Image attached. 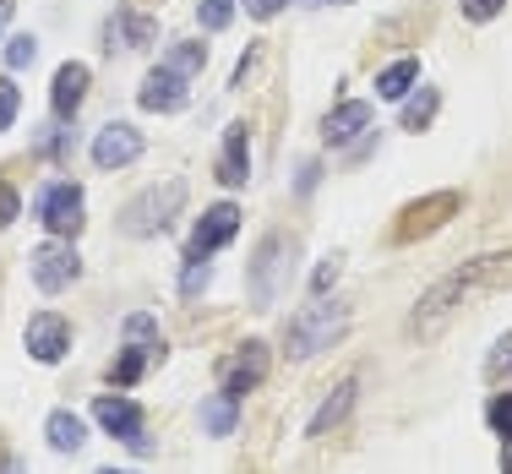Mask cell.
<instances>
[{
  "label": "cell",
  "mask_w": 512,
  "mask_h": 474,
  "mask_svg": "<svg viewBox=\"0 0 512 474\" xmlns=\"http://www.w3.org/2000/svg\"><path fill=\"white\" fill-rule=\"evenodd\" d=\"M99 474H131V469H99Z\"/></svg>",
  "instance_id": "f35d334b"
},
{
  "label": "cell",
  "mask_w": 512,
  "mask_h": 474,
  "mask_svg": "<svg viewBox=\"0 0 512 474\" xmlns=\"http://www.w3.org/2000/svg\"><path fill=\"white\" fill-rule=\"evenodd\" d=\"M93 420H99L115 442H126L131 453H148V436H142V409L131 404V398H109L104 393L99 404H93Z\"/></svg>",
  "instance_id": "5b68a950"
},
{
  "label": "cell",
  "mask_w": 512,
  "mask_h": 474,
  "mask_svg": "<svg viewBox=\"0 0 512 474\" xmlns=\"http://www.w3.org/2000/svg\"><path fill=\"white\" fill-rule=\"evenodd\" d=\"M267 376V349L262 344H240V355L235 360H224V371H218V393H229V398H246L256 382Z\"/></svg>",
  "instance_id": "30bf717a"
},
{
  "label": "cell",
  "mask_w": 512,
  "mask_h": 474,
  "mask_svg": "<svg viewBox=\"0 0 512 474\" xmlns=\"http://www.w3.org/2000/svg\"><path fill=\"white\" fill-rule=\"evenodd\" d=\"M186 82H191V77H180V71L158 66V71H148V82H142L137 104L153 109V115H175V109L186 104Z\"/></svg>",
  "instance_id": "7c38bea8"
},
{
  "label": "cell",
  "mask_w": 512,
  "mask_h": 474,
  "mask_svg": "<svg viewBox=\"0 0 512 474\" xmlns=\"http://www.w3.org/2000/svg\"><path fill=\"white\" fill-rule=\"evenodd\" d=\"M109 39L126 44V50H148L158 39V22L153 17H137V11H115V28H109Z\"/></svg>",
  "instance_id": "e0dca14e"
},
{
  "label": "cell",
  "mask_w": 512,
  "mask_h": 474,
  "mask_svg": "<svg viewBox=\"0 0 512 474\" xmlns=\"http://www.w3.org/2000/svg\"><path fill=\"white\" fill-rule=\"evenodd\" d=\"M22 213V202H17V191H11L6 186V180H0V229H6L11 224V218H17Z\"/></svg>",
  "instance_id": "836d02e7"
},
{
  "label": "cell",
  "mask_w": 512,
  "mask_h": 474,
  "mask_svg": "<svg viewBox=\"0 0 512 474\" xmlns=\"http://www.w3.org/2000/svg\"><path fill=\"white\" fill-rule=\"evenodd\" d=\"M207 278H213V267H207L202 257H191V262H186V273H180V295H202Z\"/></svg>",
  "instance_id": "f1b7e54d"
},
{
  "label": "cell",
  "mask_w": 512,
  "mask_h": 474,
  "mask_svg": "<svg viewBox=\"0 0 512 474\" xmlns=\"http://www.w3.org/2000/svg\"><path fill=\"white\" fill-rule=\"evenodd\" d=\"M148 355H164V349H142V344H131L126 355L115 360V371H109V376H115V387H131V382H137L142 366H148Z\"/></svg>",
  "instance_id": "7402d4cb"
},
{
  "label": "cell",
  "mask_w": 512,
  "mask_h": 474,
  "mask_svg": "<svg viewBox=\"0 0 512 474\" xmlns=\"http://www.w3.org/2000/svg\"><path fill=\"white\" fill-rule=\"evenodd\" d=\"M39 218L55 229V235H77L82 229V186H71V180L44 186L39 191Z\"/></svg>",
  "instance_id": "ba28073f"
},
{
  "label": "cell",
  "mask_w": 512,
  "mask_h": 474,
  "mask_svg": "<svg viewBox=\"0 0 512 474\" xmlns=\"http://www.w3.org/2000/svg\"><path fill=\"white\" fill-rule=\"evenodd\" d=\"M485 376H491L496 387H502V382H512V333H507L502 344L491 349V360H485Z\"/></svg>",
  "instance_id": "4316f807"
},
{
  "label": "cell",
  "mask_w": 512,
  "mask_h": 474,
  "mask_svg": "<svg viewBox=\"0 0 512 474\" xmlns=\"http://www.w3.org/2000/svg\"><path fill=\"white\" fill-rule=\"evenodd\" d=\"M246 11L256 22H267V17H278V11H284V0H246Z\"/></svg>",
  "instance_id": "e575fe53"
},
{
  "label": "cell",
  "mask_w": 512,
  "mask_h": 474,
  "mask_svg": "<svg viewBox=\"0 0 512 474\" xmlns=\"http://www.w3.org/2000/svg\"><path fill=\"white\" fill-rule=\"evenodd\" d=\"M355 393H360L355 382H344V387H338V393H333V398H327V404H322V409H316V415H311L306 436H327V431H333V425L349 415V404H355Z\"/></svg>",
  "instance_id": "d6986e66"
},
{
  "label": "cell",
  "mask_w": 512,
  "mask_h": 474,
  "mask_svg": "<svg viewBox=\"0 0 512 474\" xmlns=\"http://www.w3.org/2000/svg\"><path fill=\"white\" fill-rule=\"evenodd\" d=\"M126 344H142V349H164V344H158V322H153L148 311L126 316Z\"/></svg>",
  "instance_id": "484cf974"
},
{
  "label": "cell",
  "mask_w": 512,
  "mask_h": 474,
  "mask_svg": "<svg viewBox=\"0 0 512 474\" xmlns=\"http://www.w3.org/2000/svg\"><path fill=\"white\" fill-rule=\"evenodd\" d=\"M186 208V180H164V186H148L137 202H126V213H120V229L126 235H164L169 218Z\"/></svg>",
  "instance_id": "7a4b0ae2"
},
{
  "label": "cell",
  "mask_w": 512,
  "mask_h": 474,
  "mask_svg": "<svg viewBox=\"0 0 512 474\" xmlns=\"http://www.w3.org/2000/svg\"><path fill=\"white\" fill-rule=\"evenodd\" d=\"M414 82H420V66H414V60H393V66L376 77V93H382V99H404Z\"/></svg>",
  "instance_id": "44dd1931"
},
{
  "label": "cell",
  "mask_w": 512,
  "mask_h": 474,
  "mask_svg": "<svg viewBox=\"0 0 512 474\" xmlns=\"http://www.w3.org/2000/svg\"><path fill=\"white\" fill-rule=\"evenodd\" d=\"M33 55H39V44H33L28 33H17V39L6 44V66H11V71H17V66H28Z\"/></svg>",
  "instance_id": "f546056e"
},
{
  "label": "cell",
  "mask_w": 512,
  "mask_h": 474,
  "mask_svg": "<svg viewBox=\"0 0 512 474\" xmlns=\"http://www.w3.org/2000/svg\"><path fill=\"white\" fill-rule=\"evenodd\" d=\"M169 71H180V77H197V71L207 66V44H175V50L164 55Z\"/></svg>",
  "instance_id": "cb8c5ba5"
},
{
  "label": "cell",
  "mask_w": 512,
  "mask_h": 474,
  "mask_svg": "<svg viewBox=\"0 0 512 474\" xmlns=\"http://www.w3.org/2000/svg\"><path fill=\"white\" fill-rule=\"evenodd\" d=\"M284 273H289V240L284 235L262 240V251H256V262H251V300L256 306H273Z\"/></svg>",
  "instance_id": "277c9868"
},
{
  "label": "cell",
  "mask_w": 512,
  "mask_h": 474,
  "mask_svg": "<svg viewBox=\"0 0 512 474\" xmlns=\"http://www.w3.org/2000/svg\"><path fill=\"white\" fill-rule=\"evenodd\" d=\"M502 474H512V442H507V453H502Z\"/></svg>",
  "instance_id": "74e56055"
},
{
  "label": "cell",
  "mask_w": 512,
  "mask_h": 474,
  "mask_svg": "<svg viewBox=\"0 0 512 474\" xmlns=\"http://www.w3.org/2000/svg\"><path fill=\"white\" fill-rule=\"evenodd\" d=\"M316 175H322V164H306V169H300V197H306V191H316Z\"/></svg>",
  "instance_id": "d590c367"
},
{
  "label": "cell",
  "mask_w": 512,
  "mask_h": 474,
  "mask_svg": "<svg viewBox=\"0 0 512 474\" xmlns=\"http://www.w3.org/2000/svg\"><path fill=\"white\" fill-rule=\"evenodd\" d=\"M82 93H88V66H77V60H66V66L55 71V88H50V104L60 120H71L82 109Z\"/></svg>",
  "instance_id": "9a60e30c"
},
{
  "label": "cell",
  "mask_w": 512,
  "mask_h": 474,
  "mask_svg": "<svg viewBox=\"0 0 512 474\" xmlns=\"http://www.w3.org/2000/svg\"><path fill=\"white\" fill-rule=\"evenodd\" d=\"M44 436H50L55 453H77V447L88 442V431H82V420L71 415V409H55V415L44 420Z\"/></svg>",
  "instance_id": "ac0fdd59"
},
{
  "label": "cell",
  "mask_w": 512,
  "mask_h": 474,
  "mask_svg": "<svg viewBox=\"0 0 512 474\" xmlns=\"http://www.w3.org/2000/svg\"><path fill=\"white\" fill-rule=\"evenodd\" d=\"M453 213H458V191H436V197L409 202V208L398 213V229H393V235H398V240H420V235H431V229H442Z\"/></svg>",
  "instance_id": "8992f818"
},
{
  "label": "cell",
  "mask_w": 512,
  "mask_h": 474,
  "mask_svg": "<svg viewBox=\"0 0 512 474\" xmlns=\"http://www.w3.org/2000/svg\"><path fill=\"white\" fill-rule=\"evenodd\" d=\"M365 126H371V104H365V99H349V104H338L333 115L322 120V137L333 142V148H349V142H355Z\"/></svg>",
  "instance_id": "5bb4252c"
},
{
  "label": "cell",
  "mask_w": 512,
  "mask_h": 474,
  "mask_svg": "<svg viewBox=\"0 0 512 474\" xmlns=\"http://www.w3.org/2000/svg\"><path fill=\"white\" fill-rule=\"evenodd\" d=\"M338 267H344L338 257H322V267H316V273H311V295H327V289L338 284Z\"/></svg>",
  "instance_id": "4dcf8cb0"
},
{
  "label": "cell",
  "mask_w": 512,
  "mask_h": 474,
  "mask_svg": "<svg viewBox=\"0 0 512 474\" xmlns=\"http://www.w3.org/2000/svg\"><path fill=\"white\" fill-rule=\"evenodd\" d=\"M436 104H442V93H436V88H420V99L404 104V131H425V126H431Z\"/></svg>",
  "instance_id": "603a6c76"
},
{
  "label": "cell",
  "mask_w": 512,
  "mask_h": 474,
  "mask_svg": "<svg viewBox=\"0 0 512 474\" xmlns=\"http://www.w3.org/2000/svg\"><path fill=\"white\" fill-rule=\"evenodd\" d=\"M131 158H142V131L137 126L115 120V126H104L99 137H93V164L99 169H120V164H131Z\"/></svg>",
  "instance_id": "8fae6325"
},
{
  "label": "cell",
  "mask_w": 512,
  "mask_h": 474,
  "mask_svg": "<svg viewBox=\"0 0 512 474\" xmlns=\"http://www.w3.org/2000/svg\"><path fill=\"white\" fill-rule=\"evenodd\" d=\"M17 104H22V99H17V88H11L6 77H0V131H6L11 120H17Z\"/></svg>",
  "instance_id": "d6a6232c"
},
{
  "label": "cell",
  "mask_w": 512,
  "mask_h": 474,
  "mask_svg": "<svg viewBox=\"0 0 512 474\" xmlns=\"http://www.w3.org/2000/svg\"><path fill=\"white\" fill-rule=\"evenodd\" d=\"M6 22H11V0H0V28H6Z\"/></svg>",
  "instance_id": "8d00e7d4"
},
{
  "label": "cell",
  "mask_w": 512,
  "mask_h": 474,
  "mask_svg": "<svg viewBox=\"0 0 512 474\" xmlns=\"http://www.w3.org/2000/svg\"><path fill=\"white\" fill-rule=\"evenodd\" d=\"M502 6H507V0H463V17H469V22H491Z\"/></svg>",
  "instance_id": "1f68e13d"
},
{
  "label": "cell",
  "mask_w": 512,
  "mask_h": 474,
  "mask_svg": "<svg viewBox=\"0 0 512 474\" xmlns=\"http://www.w3.org/2000/svg\"><path fill=\"white\" fill-rule=\"evenodd\" d=\"M485 420H491V431L502 436V442H512V393H496L491 409H485Z\"/></svg>",
  "instance_id": "83f0119b"
},
{
  "label": "cell",
  "mask_w": 512,
  "mask_h": 474,
  "mask_svg": "<svg viewBox=\"0 0 512 474\" xmlns=\"http://www.w3.org/2000/svg\"><path fill=\"white\" fill-rule=\"evenodd\" d=\"M240 229V208L235 202H218V208H207L197 218V235H191V257H207V251H218L224 240H235Z\"/></svg>",
  "instance_id": "4fadbf2b"
},
{
  "label": "cell",
  "mask_w": 512,
  "mask_h": 474,
  "mask_svg": "<svg viewBox=\"0 0 512 474\" xmlns=\"http://www.w3.org/2000/svg\"><path fill=\"white\" fill-rule=\"evenodd\" d=\"M197 22H202L207 33H224L229 22H235V0H202V6H197Z\"/></svg>",
  "instance_id": "d4e9b609"
},
{
  "label": "cell",
  "mask_w": 512,
  "mask_h": 474,
  "mask_svg": "<svg viewBox=\"0 0 512 474\" xmlns=\"http://www.w3.org/2000/svg\"><path fill=\"white\" fill-rule=\"evenodd\" d=\"M246 175H251L246 126H229V137H224V158H218V180H224V186H246Z\"/></svg>",
  "instance_id": "2e32d148"
},
{
  "label": "cell",
  "mask_w": 512,
  "mask_h": 474,
  "mask_svg": "<svg viewBox=\"0 0 512 474\" xmlns=\"http://www.w3.org/2000/svg\"><path fill=\"white\" fill-rule=\"evenodd\" d=\"M235 404H240V398H229V393H213V398H207V404H202V425H207V436H235Z\"/></svg>",
  "instance_id": "ffe728a7"
},
{
  "label": "cell",
  "mask_w": 512,
  "mask_h": 474,
  "mask_svg": "<svg viewBox=\"0 0 512 474\" xmlns=\"http://www.w3.org/2000/svg\"><path fill=\"white\" fill-rule=\"evenodd\" d=\"M22 344H28V355L39 360V366H55V360H66V349H71V327H66V316L39 311V316L28 322V333H22Z\"/></svg>",
  "instance_id": "52a82bcc"
},
{
  "label": "cell",
  "mask_w": 512,
  "mask_h": 474,
  "mask_svg": "<svg viewBox=\"0 0 512 474\" xmlns=\"http://www.w3.org/2000/svg\"><path fill=\"white\" fill-rule=\"evenodd\" d=\"M344 327H349V311L344 306H327V300L316 295V306H306L295 322H289V355L311 360L316 349H333L338 338H344Z\"/></svg>",
  "instance_id": "3957f363"
},
{
  "label": "cell",
  "mask_w": 512,
  "mask_h": 474,
  "mask_svg": "<svg viewBox=\"0 0 512 474\" xmlns=\"http://www.w3.org/2000/svg\"><path fill=\"white\" fill-rule=\"evenodd\" d=\"M77 273H82V262H77V251H71L66 240H50V246H39V251H33V284H39L44 295L66 289Z\"/></svg>",
  "instance_id": "9c48e42d"
},
{
  "label": "cell",
  "mask_w": 512,
  "mask_h": 474,
  "mask_svg": "<svg viewBox=\"0 0 512 474\" xmlns=\"http://www.w3.org/2000/svg\"><path fill=\"white\" fill-rule=\"evenodd\" d=\"M507 284H512V251L507 257L496 251V257L463 262V267H453L447 278H436V284L420 295V306H414V316H409V333H420V338L442 333L463 306H474L480 295H496V289H507Z\"/></svg>",
  "instance_id": "6da1fadb"
}]
</instances>
